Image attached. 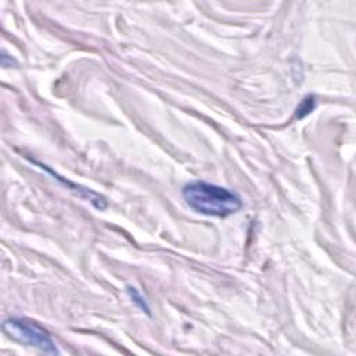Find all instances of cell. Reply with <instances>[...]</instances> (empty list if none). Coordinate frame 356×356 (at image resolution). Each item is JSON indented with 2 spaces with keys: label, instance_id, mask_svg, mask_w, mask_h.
<instances>
[{
  "label": "cell",
  "instance_id": "cell-1",
  "mask_svg": "<svg viewBox=\"0 0 356 356\" xmlns=\"http://www.w3.org/2000/svg\"><path fill=\"white\" fill-rule=\"evenodd\" d=\"M183 198L194 212L209 217H229L242 208L237 193L206 181L188 183L183 188Z\"/></svg>",
  "mask_w": 356,
  "mask_h": 356
},
{
  "label": "cell",
  "instance_id": "cell-2",
  "mask_svg": "<svg viewBox=\"0 0 356 356\" xmlns=\"http://www.w3.org/2000/svg\"><path fill=\"white\" fill-rule=\"evenodd\" d=\"M3 332L16 342L39 349L44 353H60L51 332L37 321L26 317H9L2 324Z\"/></svg>",
  "mask_w": 356,
  "mask_h": 356
},
{
  "label": "cell",
  "instance_id": "cell-3",
  "mask_svg": "<svg viewBox=\"0 0 356 356\" xmlns=\"http://www.w3.org/2000/svg\"><path fill=\"white\" fill-rule=\"evenodd\" d=\"M38 166H41L44 170H46L48 172H51L52 175H55V178L57 177V180L60 181V183H63L66 187H69V190L70 191H73L75 195H78L80 198H82V199H87L88 202H91L96 209H99V211H105L106 209V206H107V202H106V199L102 197V195H99V194H96V193H94V191H91V190H88V188H84V187H81V186H77V184H73V183H70V181H67V180H64L63 177H59L55 171H52L48 166H45V164H41V163H38V161H35Z\"/></svg>",
  "mask_w": 356,
  "mask_h": 356
},
{
  "label": "cell",
  "instance_id": "cell-4",
  "mask_svg": "<svg viewBox=\"0 0 356 356\" xmlns=\"http://www.w3.org/2000/svg\"><path fill=\"white\" fill-rule=\"evenodd\" d=\"M127 295L130 296V299L146 314L150 316V306L146 301V298L141 294V291L136 288V287H132V285H127Z\"/></svg>",
  "mask_w": 356,
  "mask_h": 356
},
{
  "label": "cell",
  "instance_id": "cell-5",
  "mask_svg": "<svg viewBox=\"0 0 356 356\" xmlns=\"http://www.w3.org/2000/svg\"><path fill=\"white\" fill-rule=\"evenodd\" d=\"M314 107H316L314 96H312V95L306 96V98L301 102V105L298 106V109H296V117H298V118L306 117L308 114H310V113L314 110Z\"/></svg>",
  "mask_w": 356,
  "mask_h": 356
}]
</instances>
